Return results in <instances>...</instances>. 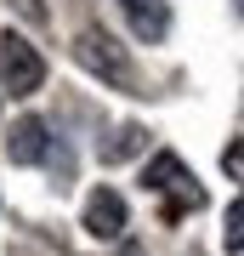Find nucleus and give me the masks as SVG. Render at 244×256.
Returning a JSON list of instances; mask_svg holds the SVG:
<instances>
[{"mask_svg": "<svg viewBox=\"0 0 244 256\" xmlns=\"http://www.w3.org/2000/svg\"><path fill=\"white\" fill-rule=\"evenodd\" d=\"M74 63L85 74H97L102 86H114V92H136V63L108 28H80L74 34Z\"/></svg>", "mask_w": 244, "mask_h": 256, "instance_id": "obj_1", "label": "nucleus"}, {"mask_svg": "<svg viewBox=\"0 0 244 256\" xmlns=\"http://www.w3.org/2000/svg\"><path fill=\"white\" fill-rule=\"evenodd\" d=\"M0 86L11 97H34L45 86V57H40V46H28L17 28L0 34Z\"/></svg>", "mask_w": 244, "mask_h": 256, "instance_id": "obj_2", "label": "nucleus"}, {"mask_svg": "<svg viewBox=\"0 0 244 256\" xmlns=\"http://www.w3.org/2000/svg\"><path fill=\"white\" fill-rule=\"evenodd\" d=\"M80 228L97 239V245H114V239L131 228V205H125V194H119L114 182L85 188V200H80Z\"/></svg>", "mask_w": 244, "mask_h": 256, "instance_id": "obj_3", "label": "nucleus"}, {"mask_svg": "<svg viewBox=\"0 0 244 256\" xmlns=\"http://www.w3.org/2000/svg\"><path fill=\"white\" fill-rule=\"evenodd\" d=\"M0 148H6L11 165H45L51 148H57V137H51V126H45L40 114H17L6 126V137H0Z\"/></svg>", "mask_w": 244, "mask_h": 256, "instance_id": "obj_4", "label": "nucleus"}, {"mask_svg": "<svg viewBox=\"0 0 244 256\" xmlns=\"http://www.w3.org/2000/svg\"><path fill=\"white\" fill-rule=\"evenodd\" d=\"M119 12L131 23V40L165 46V34H171V0H119Z\"/></svg>", "mask_w": 244, "mask_h": 256, "instance_id": "obj_5", "label": "nucleus"}, {"mask_svg": "<svg viewBox=\"0 0 244 256\" xmlns=\"http://www.w3.org/2000/svg\"><path fill=\"white\" fill-rule=\"evenodd\" d=\"M148 142H154V131L142 126V120H125V126H114L108 137L97 142V160L102 165H125V160H142Z\"/></svg>", "mask_w": 244, "mask_h": 256, "instance_id": "obj_6", "label": "nucleus"}, {"mask_svg": "<svg viewBox=\"0 0 244 256\" xmlns=\"http://www.w3.org/2000/svg\"><path fill=\"white\" fill-rule=\"evenodd\" d=\"M216 239H222V256H244V194L222 205V228H216Z\"/></svg>", "mask_w": 244, "mask_h": 256, "instance_id": "obj_7", "label": "nucleus"}, {"mask_svg": "<svg viewBox=\"0 0 244 256\" xmlns=\"http://www.w3.org/2000/svg\"><path fill=\"white\" fill-rule=\"evenodd\" d=\"M171 182H182V160L171 154V148H165V154H154V160H148L142 165V188H171Z\"/></svg>", "mask_w": 244, "mask_h": 256, "instance_id": "obj_8", "label": "nucleus"}, {"mask_svg": "<svg viewBox=\"0 0 244 256\" xmlns=\"http://www.w3.org/2000/svg\"><path fill=\"white\" fill-rule=\"evenodd\" d=\"M216 165H222V176H227V182H239V188H244V137H233V142H222V154H216Z\"/></svg>", "mask_w": 244, "mask_h": 256, "instance_id": "obj_9", "label": "nucleus"}, {"mask_svg": "<svg viewBox=\"0 0 244 256\" xmlns=\"http://www.w3.org/2000/svg\"><path fill=\"white\" fill-rule=\"evenodd\" d=\"M233 12H239V18H244V0H233Z\"/></svg>", "mask_w": 244, "mask_h": 256, "instance_id": "obj_10", "label": "nucleus"}]
</instances>
